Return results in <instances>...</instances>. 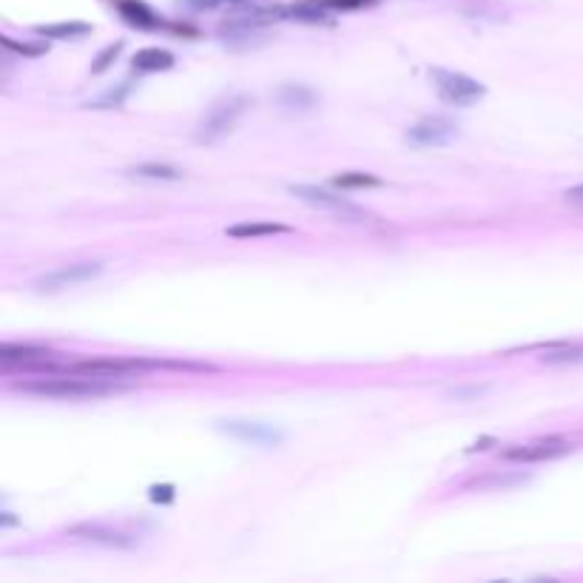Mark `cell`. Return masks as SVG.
Wrapping results in <instances>:
<instances>
[{"label":"cell","mask_w":583,"mask_h":583,"mask_svg":"<svg viewBox=\"0 0 583 583\" xmlns=\"http://www.w3.org/2000/svg\"><path fill=\"white\" fill-rule=\"evenodd\" d=\"M126 387L129 385L122 379H95V376H78V373H54V376H40V379L18 381V385H14V390L46 396V398H100V396H112Z\"/></svg>","instance_id":"cell-1"},{"label":"cell","mask_w":583,"mask_h":583,"mask_svg":"<svg viewBox=\"0 0 583 583\" xmlns=\"http://www.w3.org/2000/svg\"><path fill=\"white\" fill-rule=\"evenodd\" d=\"M251 105V97L237 95V97H228L222 103H217L213 109L203 117V122L196 126V143H217L220 137H225L228 131H234L237 120L245 114V109Z\"/></svg>","instance_id":"cell-2"},{"label":"cell","mask_w":583,"mask_h":583,"mask_svg":"<svg viewBox=\"0 0 583 583\" xmlns=\"http://www.w3.org/2000/svg\"><path fill=\"white\" fill-rule=\"evenodd\" d=\"M429 80H433V86H436V91H438V97L447 103V105H462V109H464V105L479 103V100L487 95L484 83L467 78V74H462V71L429 69Z\"/></svg>","instance_id":"cell-3"},{"label":"cell","mask_w":583,"mask_h":583,"mask_svg":"<svg viewBox=\"0 0 583 583\" xmlns=\"http://www.w3.org/2000/svg\"><path fill=\"white\" fill-rule=\"evenodd\" d=\"M566 453H572V441H566L561 436H549L538 438L529 444H515V447L504 450L501 455L506 462H524V464H538V462H552V458H561Z\"/></svg>","instance_id":"cell-4"},{"label":"cell","mask_w":583,"mask_h":583,"mask_svg":"<svg viewBox=\"0 0 583 583\" xmlns=\"http://www.w3.org/2000/svg\"><path fill=\"white\" fill-rule=\"evenodd\" d=\"M455 137H458V126L450 117H427L407 131V143L419 146V148H429V146L450 143Z\"/></svg>","instance_id":"cell-5"},{"label":"cell","mask_w":583,"mask_h":583,"mask_svg":"<svg viewBox=\"0 0 583 583\" xmlns=\"http://www.w3.org/2000/svg\"><path fill=\"white\" fill-rule=\"evenodd\" d=\"M100 273H103V262H74V265L57 268L52 273L40 276L35 285L40 290H60V287H69V285L88 282V279H95V276H100Z\"/></svg>","instance_id":"cell-6"},{"label":"cell","mask_w":583,"mask_h":583,"mask_svg":"<svg viewBox=\"0 0 583 583\" xmlns=\"http://www.w3.org/2000/svg\"><path fill=\"white\" fill-rule=\"evenodd\" d=\"M290 194L299 196L302 203L316 205V208H325V211H336V213H353V217H362V211L347 203L345 196H336L330 191H321L316 186H290Z\"/></svg>","instance_id":"cell-7"},{"label":"cell","mask_w":583,"mask_h":583,"mask_svg":"<svg viewBox=\"0 0 583 583\" xmlns=\"http://www.w3.org/2000/svg\"><path fill=\"white\" fill-rule=\"evenodd\" d=\"M71 538H80V541H88V544H103V546H114V549H131L137 546V538L126 532H117V529H105V527H97V524H78L69 529Z\"/></svg>","instance_id":"cell-8"},{"label":"cell","mask_w":583,"mask_h":583,"mask_svg":"<svg viewBox=\"0 0 583 583\" xmlns=\"http://www.w3.org/2000/svg\"><path fill=\"white\" fill-rule=\"evenodd\" d=\"M220 429L239 441H251V444H279L282 441L279 429L259 424V421H220Z\"/></svg>","instance_id":"cell-9"},{"label":"cell","mask_w":583,"mask_h":583,"mask_svg":"<svg viewBox=\"0 0 583 583\" xmlns=\"http://www.w3.org/2000/svg\"><path fill=\"white\" fill-rule=\"evenodd\" d=\"M114 6L120 12V18L137 26V29H157L162 21L157 18V12L146 6L143 0H114Z\"/></svg>","instance_id":"cell-10"},{"label":"cell","mask_w":583,"mask_h":583,"mask_svg":"<svg viewBox=\"0 0 583 583\" xmlns=\"http://www.w3.org/2000/svg\"><path fill=\"white\" fill-rule=\"evenodd\" d=\"M276 100H279L285 109H290V112H311L313 105H319L316 91L308 88V86H302V83L282 86L279 91H276Z\"/></svg>","instance_id":"cell-11"},{"label":"cell","mask_w":583,"mask_h":583,"mask_svg":"<svg viewBox=\"0 0 583 583\" xmlns=\"http://www.w3.org/2000/svg\"><path fill=\"white\" fill-rule=\"evenodd\" d=\"M225 234L234 237V239H256V237L290 234V228H287V225H279V222H239V225L225 228Z\"/></svg>","instance_id":"cell-12"},{"label":"cell","mask_w":583,"mask_h":583,"mask_svg":"<svg viewBox=\"0 0 583 583\" xmlns=\"http://www.w3.org/2000/svg\"><path fill=\"white\" fill-rule=\"evenodd\" d=\"M35 35L40 37H52V40H74V37H86L91 35V26L80 21H69V23H49V26H35Z\"/></svg>","instance_id":"cell-13"},{"label":"cell","mask_w":583,"mask_h":583,"mask_svg":"<svg viewBox=\"0 0 583 583\" xmlns=\"http://www.w3.org/2000/svg\"><path fill=\"white\" fill-rule=\"evenodd\" d=\"M174 66V54L165 49H143L134 54L137 71H165Z\"/></svg>","instance_id":"cell-14"},{"label":"cell","mask_w":583,"mask_h":583,"mask_svg":"<svg viewBox=\"0 0 583 583\" xmlns=\"http://www.w3.org/2000/svg\"><path fill=\"white\" fill-rule=\"evenodd\" d=\"M129 174L131 177H143V179H168V182H174V179H182V171L174 165H162V162H143V165H134L129 168Z\"/></svg>","instance_id":"cell-15"},{"label":"cell","mask_w":583,"mask_h":583,"mask_svg":"<svg viewBox=\"0 0 583 583\" xmlns=\"http://www.w3.org/2000/svg\"><path fill=\"white\" fill-rule=\"evenodd\" d=\"M544 364H578L583 362V345H552L541 356Z\"/></svg>","instance_id":"cell-16"},{"label":"cell","mask_w":583,"mask_h":583,"mask_svg":"<svg viewBox=\"0 0 583 583\" xmlns=\"http://www.w3.org/2000/svg\"><path fill=\"white\" fill-rule=\"evenodd\" d=\"M333 186H336V188H379V186H381V179L373 177V174L347 171V174L333 177Z\"/></svg>","instance_id":"cell-17"},{"label":"cell","mask_w":583,"mask_h":583,"mask_svg":"<svg viewBox=\"0 0 583 583\" xmlns=\"http://www.w3.org/2000/svg\"><path fill=\"white\" fill-rule=\"evenodd\" d=\"M126 95H129V86H120L117 91L112 88L105 97H100V100H95V103H88V109H120L122 100H126Z\"/></svg>","instance_id":"cell-18"},{"label":"cell","mask_w":583,"mask_h":583,"mask_svg":"<svg viewBox=\"0 0 583 583\" xmlns=\"http://www.w3.org/2000/svg\"><path fill=\"white\" fill-rule=\"evenodd\" d=\"M4 46H6V49H12L14 54H21V57H40V54H46V46H37V43H18V40H12V37H4Z\"/></svg>","instance_id":"cell-19"},{"label":"cell","mask_w":583,"mask_h":583,"mask_svg":"<svg viewBox=\"0 0 583 583\" xmlns=\"http://www.w3.org/2000/svg\"><path fill=\"white\" fill-rule=\"evenodd\" d=\"M120 52H122V43H114V46H105V49H103V52L97 54V63H95V66H91V71H95V74H100L103 69H109V66L114 63V60H117V54H120Z\"/></svg>","instance_id":"cell-20"},{"label":"cell","mask_w":583,"mask_h":583,"mask_svg":"<svg viewBox=\"0 0 583 583\" xmlns=\"http://www.w3.org/2000/svg\"><path fill=\"white\" fill-rule=\"evenodd\" d=\"M524 479H527V475H493V479L475 481L472 487H479V489H484V487H512V484H521Z\"/></svg>","instance_id":"cell-21"},{"label":"cell","mask_w":583,"mask_h":583,"mask_svg":"<svg viewBox=\"0 0 583 583\" xmlns=\"http://www.w3.org/2000/svg\"><path fill=\"white\" fill-rule=\"evenodd\" d=\"M151 501H154V504H168V501H174V487H171V484L151 487Z\"/></svg>","instance_id":"cell-22"},{"label":"cell","mask_w":583,"mask_h":583,"mask_svg":"<svg viewBox=\"0 0 583 583\" xmlns=\"http://www.w3.org/2000/svg\"><path fill=\"white\" fill-rule=\"evenodd\" d=\"M563 196L570 199V203H578V205H583V182H580V186H575V188H570V191H566Z\"/></svg>","instance_id":"cell-23"},{"label":"cell","mask_w":583,"mask_h":583,"mask_svg":"<svg viewBox=\"0 0 583 583\" xmlns=\"http://www.w3.org/2000/svg\"><path fill=\"white\" fill-rule=\"evenodd\" d=\"M4 524H6V527H12V524H14V518H12V512H4Z\"/></svg>","instance_id":"cell-24"},{"label":"cell","mask_w":583,"mask_h":583,"mask_svg":"<svg viewBox=\"0 0 583 583\" xmlns=\"http://www.w3.org/2000/svg\"><path fill=\"white\" fill-rule=\"evenodd\" d=\"M213 4H242V0H213Z\"/></svg>","instance_id":"cell-25"}]
</instances>
